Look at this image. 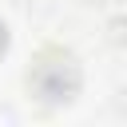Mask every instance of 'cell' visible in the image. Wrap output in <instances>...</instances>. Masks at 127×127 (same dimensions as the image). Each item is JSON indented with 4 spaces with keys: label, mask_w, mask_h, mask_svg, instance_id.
I'll use <instances>...</instances> for the list:
<instances>
[{
    "label": "cell",
    "mask_w": 127,
    "mask_h": 127,
    "mask_svg": "<svg viewBox=\"0 0 127 127\" xmlns=\"http://www.w3.org/2000/svg\"><path fill=\"white\" fill-rule=\"evenodd\" d=\"M32 83H36V91H40L44 99H67V95L75 91V83H79V71H75V64H71V56L48 52V56L36 64Z\"/></svg>",
    "instance_id": "obj_1"
}]
</instances>
